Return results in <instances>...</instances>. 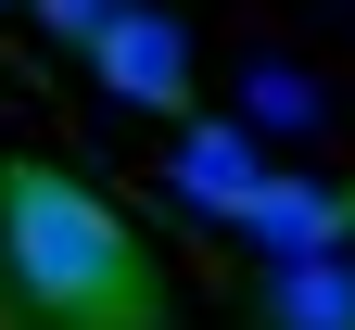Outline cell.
<instances>
[{
  "mask_svg": "<svg viewBox=\"0 0 355 330\" xmlns=\"http://www.w3.org/2000/svg\"><path fill=\"white\" fill-rule=\"evenodd\" d=\"M178 178H191V191H216V204H229V216L254 204V153H241V140H229V127H203V140H191V153H178Z\"/></svg>",
  "mask_w": 355,
  "mask_h": 330,
  "instance_id": "4",
  "label": "cell"
},
{
  "mask_svg": "<svg viewBox=\"0 0 355 330\" xmlns=\"http://www.w3.org/2000/svg\"><path fill=\"white\" fill-rule=\"evenodd\" d=\"M38 13H51V26H64V38H102V26H114V13H127V0H38Z\"/></svg>",
  "mask_w": 355,
  "mask_h": 330,
  "instance_id": "5",
  "label": "cell"
},
{
  "mask_svg": "<svg viewBox=\"0 0 355 330\" xmlns=\"http://www.w3.org/2000/svg\"><path fill=\"white\" fill-rule=\"evenodd\" d=\"M0 292L38 330H153V267L127 216L64 165H0Z\"/></svg>",
  "mask_w": 355,
  "mask_h": 330,
  "instance_id": "1",
  "label": "cell"
},
{
  "mask_svg": "<svg viewBox=\"0 0 355 330\" xmlns=\"http://www.w3.org/2000/svg\"><path fill=\"white\" fill-rule=\"evenodd\" d=\"M279 330H355V279L343 267H292L279 279Z\"/></svg>",
  "mask_w": 355,
  "mask_h": 330,
  "instance_id": "3",
  "label": "cell"
},
{
  "mask_svg": "<svg viewBox=\"0 0 355 330\" xmlns=\"http://www.w3.org/2000/svg\"><path fill=\"white\" fill-rule=\"evenodd\" d=\"M89 64H102V89L140 102V115H178V102H191V38H178L165 13H114L102 38H89Z\"/></svg>",
  "mask_w": 355,
  "mask_h": 330,
  "instance_id": "2",
  "label": "cell"
}]
</instances>
